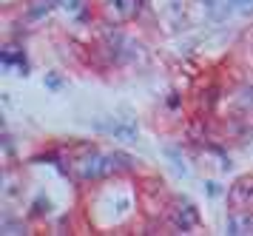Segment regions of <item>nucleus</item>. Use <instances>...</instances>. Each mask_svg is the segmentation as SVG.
<instances>
[{
  "instance_id": "obj_1",
  "label": "nucleus",
  "mask_w": 253,
  "mask_h": 236,
  "mask_svg": "<svg viewBox=\"0 0 253 236\" xmlns=\"http://www.w3.org/2000/svg\"><path fill=\"white\" fill-rule=\"evenodd\" d=\"M208 193H211V196H216V193H219V188L213 185V182H208Z\"/></svg>"
}]
</instances>
